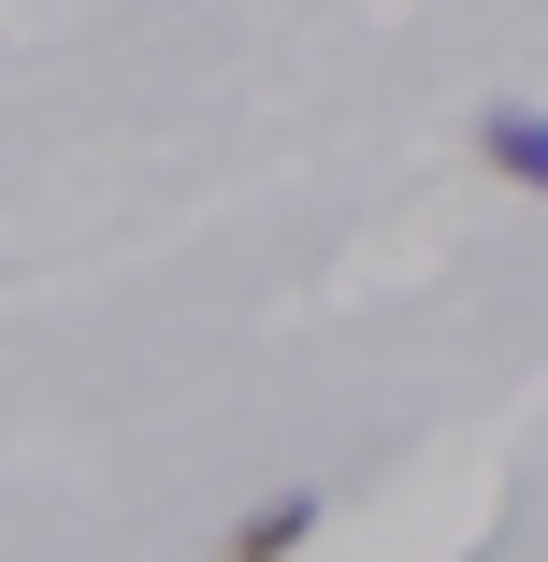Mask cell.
Wrapping results in <instances>:
<instances>
[{"label":"cell","mask_w":548,"mask_h":562,"mask_svg":"<svg viewBox=\"0 0 548 562\" xmlns=\"http://www.w3.org/2000/svg\"><path fill=\"white\" fill-rule=\"evenodd\" d=\"M477 159L505 188H548V116H534V101H491V116H477Z\"/></svg>","instance_id":"obj_1"},{"label":"cell","mask_w":548,"mask_h":562,"mask_svg":"<svg viewBox=\"0 0 548 562\" xmlns=\"http://www.w3.org/2000/svg\"><path fill=\"white\" fill-rule=\"evenodd\" d=\"M303 533H317V491H275V505H246V519H232V548H216V562H289Z\"/></svg>","instance_id":"obj_2"}]
</instances>
